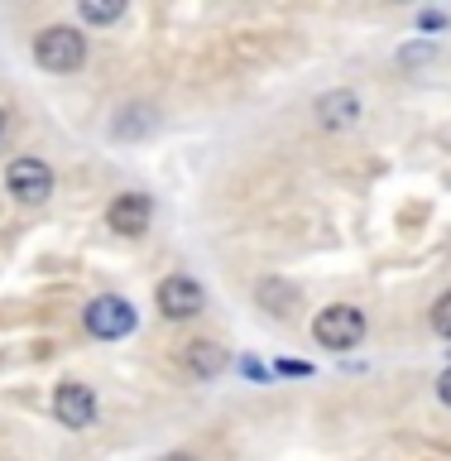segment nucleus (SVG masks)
Returning a JSON list of instances; mask_svg holds the SVG:
<instances>
[{
	"label": "nucleus",
	"mask_w": 451,
	"mask_h": 461,
	"mask_svg": "<svg viewBox=\"0 0 451 461\" xmlns=\"http://www.w3.org/2000/svg\"><path fill=\"white\" fill-rule=\"evenodd\" d=\"M312 337L317 346H327V351H346V346H360L365 341V312L351 308V303H331L312 317Z\"/></svg>",
	"instance_id": "obj_1"
},
{
	"label": "nucleus",
	"mask_w": 451,
	"mask_h": 461,
	"mask_svg": "<svg viewBox=\"0 0 451 461\" xmlns=\"http://www.w3.org/2000/svg\"><path fill=\"white\" fill-rule=\"evenodd\" d=\"M34 63L49 72H77L86 63V39L68 24H53L34 39Z\"/></svg>",
	"instance_id": "obj_2"
},
{
	"label": "nucleus",
	"mask_w": 451,
	"mask_h": 461,
	"mask_svg": "<svg viewBox=\"0 0 451 461\" xmlns=\"http://www.w3.org/2000/svg\"><path fill=\"white\" fill-rule=\"evenodd\" d=\"M5 187L14 202H29V207H39V202L53 197V168L43 164V158H14L5 168Z\"/></svg>",
	"instance_id": "obj_3"
},
{
	"label": "nucleus",
	"mask_w": 451,
	"mask_h": 461,
	"mask_svg": "<svg viewBox=\"0 0 451 461\" xmlns=\"http://www.w3.org/2000/svg\"><path fill=\"white\" fill-rule=\"evenodd\" d=\"M86 331L101 337V341H121V337L135 331V308H130L125 298H115V294L92 298L86 303Z\"/></svg>",
	"instance_id": "obj_4"
},
{
	"label": "nucleus",
	"mask_w": 451,
	"mask_h": 461,
	"mask_svg": "<svg viewBox=\"0 0 451 461\" xmlns=\"http://www.w3.org/2000/svg\"><path fill=\"white\" fill-rule=\"evenodd\" d=\"M202 288L187 279V274H173V279L158 284V312L168 317V322H187V317H197L202 312Z\"/></svg>",
	"instance_id": "obj_5"
},
{
	"label": "nucleus",
	"mask_w": 451,
	"mask_h": 461,
	"mask_svg": "<svg viewBox=\"0 0 451 461\" xmlns=\"http://www.w3.org/2000/svg\"><path fill=\"white\" fill-rule=\"evenodd\" d=\"M53 413L63 428H92L96 423V394L86 384L68 380V384H58V394H53Z\"/></svg>",
	"instance_id": "obj_6"
},
{
	"label": "nucleus",
	"mask_w": 451,
	"mask_h": 461,
	"mask_svg": "<svg viewBox=\"0 0 451 461\" xmlns=\"http://www.w3.org/2000/svg\"><path fill=\"white\" fill-rule=\"evenodd\" d=\"M149 216H154V202L144 193H121L106 207V226L121 230V236H144V230H149Z\"/></svg>",
	"instance_id": "obj_7"
},
{
	"label": "nucleus",
	"mask_w": 451,
	"mask_h": 461,
	"mask_svg": "<svg viewBox=\"0 0 451 461\" xmlns=\"http://www.w3.org/2000/svg\"><path fill=\"white\" fill-rule=\"evenodd\" d=\"M317 121H322L327 130H351V125L360 121V96L351 92V86L327 92L322 101H317Z\"/></svg>",
	"instance_id": "obj_8"
},
{
	"label": "nucleus",
	"mask_w": 451,
	"mask_h": 461,
	"mask_svg": "<svg viewBox=\"0 0 451 461\" xmlns=\"http://www.w3.org/2000/svg\"><path fill=\"white\" fill-rule=\"evenodd\" d=\"M183 366H187V375H197V380H216V375L226 370V346H216V341H187L183 346Z\"/></svg>",
	"instance_id": "obj_9"
},
{
	"label": "nucleus",
	"mask_w": 451,
	"mask_h": 461,
	"mask_svg": "<svg viewBox=\"0 0 451 461\" xmlns=\"http://www.w3.org/2000/svg\"><path fill=\"white\" fill-rule=\"evenodd\" d=\"M259 303H274V317H288V308H293L298 303V294L288 284H279V279H269V284H259Z\"/></svg>",
	"instance_id": "obj_10"
},
{
	"label": "nucleus",
	"mask_w": 451,
	"mask_h": 461,
	"mask_svg": "<svg viewBox=\"0 0 451 461\" xmlns=\"http://www.w3.org/2000/svg\"><path fill=\"white\" fill-rule=\"evenodd\" d=\"M121 0H82V20L86 24H115L121 20Z\"/></svg>",
	"instance_id": "obj_11"
},
{
	"label": "nucleus",
	"mask_w": 451,
	"mask_h": 461,
	"mask_svg": "<svg viewBox=\"0 0 451 461\" xmlns=\"http://www.w3.org/2000/svg\"><path fill=\"white\" fill-rule=\"evenodd\" d=\"M432 331L451 341V294H442L437 303H432Z\"/></svg>",
	"instance_id": "obj_12"
},
{
	"label": "nucleus",
	"mask_w": 451,
	"mask_h": 461,
	"mask_svg": "<svg viewBox=\"0 0 451 461\" xmlns=\"http://www.w3.org/2000/svg\"><path fill=\"white\" fill-rule=\"evenodd\" d=\"M437 399H442L446 409H451V366L442 370V380H437Z\"/></svg>",
	"instance_id": "obj_13"
},
{
	"label": "nucleus",
	"mask_w": 451,
	"mask_h": 461,
	"mask_svg": "<svg viewBox=\"0 0 451 461\" xmlns=\"http://www.w3.org/2000/svg\"><path fill=\"white\" fill-rule=\"evenodd\" d=\"M279 375H308V366L302 360H279Z\"/></svg>",
	"instance_id": "obj_14"
},
{
	"label": "nucleus",
	"mask_w": 451,
	"mask_h": 461,
	"mask_svg": "<svg viewBox=\"0 0 451 461\" xmlns=\"http://www.w3.org/2000/svg\"><path fill=\"white\" fill-rule=\"evenodd\" d=\"M245 375H250V380H269V370L259 366V360H245Z\"/></svg>",
	"instance_id": "obj_15"
},
{
	"label": "nucleus",
	"mask_w": 451,
	"mask_h": 461,
	"mask_svg": "<svg viewBox=\"0 0 451 461\" xmlns=\"http://www.w3.org/2000/svg\"><path fill=\"white\" fill-rule=\"evenodd\" d=\"M418 24H423V29H442L446 20H442V14H437V10H428V14H423V20H418Z\"/></svg>",
	"instance_id": "obj_16"
},
{
	"label": "nucleus",
	"mask_w": 451,
	"mask_h": 461,
	"mask_svg": "<svg viewBox=\"0 0 451 461\" xmlns=\"http://www.w3.org/2000/svg\"><path fill=\"white\" fill-rule=\"evenodd\" d=\"M158 461H193L187 452H168V456H158Z\"/></svg>",
	"instance_id": "obj_17"
},
{
	"label": "nucleus",
	"mask_w": 451,
	"mask_h": 461,
	"mask_svg": "<svg viewBox=\"0 0 451 461\" xmlns=\"http://www.w3.org/2000/svg\"><path fill=\"white\" fill-rule=\"evenodd\" d=\"M0 130H5V106H0Z\"/></svg>",
	"instance_id": "obj_18"
}]
</instances>
